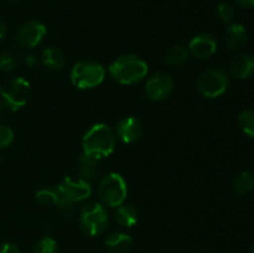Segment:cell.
I'll return each instance as SVG.
<instances>
[{
  "label": "cell",
  "mask_w": 254,
  "mask_h": 253,
  "mask_svg": "<svg viewBox=\"0 0 254 253\" xmlns=\"http://www.w3.org/2000/svg\"><path fill=\"white\" fill-rule=\"evenodd\" d=\"M104 243L112 253H129L134 246L133 238L124 232L111 233Z\"/></svg>",
  "instance_id": "obj_14"
},
{
  "label": "cell",
  "mask_w": 254,
  "mask_h": 253,
  "mask_svg": "<svg viewBox=\"0 0 254 253\" xmlns=\"http://www.w3.org/2000/svg\"><path fill=\"white\" fill-rule=\"evenodd\" d=\"M117 135L123 143H134L143 135V124L135 117H126L117 126Z\"/></svg>",
  "instance_id": "obj_12"
},
{
  "label": "cell",
  "mask_w": 254,
  "mask_h": 253,
  "mask_svg": "<svg viewBox=\"0 0 254 253\" xmlns=\"http://www.w3.org/2000/svg\"><path fill=\"white\" fill-rule=\"evenodd\" d=\"M30 97V83L22 77L12 78L2 87L1 99L4 107H7L10 111L15 112L22 108L27 103Z\"/></svg>",
  "instance_id": "obj_7"
},
{
  "label": "cell",
  "mask_w": 254,
  "mask_h": 253,
  "mask_svg": "<svg viewBox=\"0 0 254 253\" xmlns=\"http://www.w3.org/2000/svg\"><path fill=\"white\" fill-rule=\"evenodd\" d=\"M47 29L42 22L30 20L22 24L16 32V42L26 49H34L44 40Z\"/></svg>",
  "instance_id": "obj_8"
},
{
  "label": "cell",
  "mask_w": 254,
  "mask_h": 253,
  "mask_svg": "<svg viewBox=\"0 0 254 253\" xmlns=\"http://www.w3.org/2000/svg\"><path fill=\"white\" fill-rule=\"evenodd\" d=\"M217 11L218 16H220L221 20H222L223 22H226V24H231L236 16L235 6H233L232 4H230V2H221V4L218 5Z\"/></svg>",
  "instance_id": "obj_24"
},
{
  "label": "cell",
  "mask_w": 254,
  "mask_h": 253,
  "mask_svg": "<svg viewBox=\"0 0 254 253\" xmlns=\"http://www.w3.org/2000/svg\"><path fill=\"white\" fill-rule=\"evenodd\" d=\"M174 89V81L165 72L154 73L146 81L145 92L151 101H164L171 94Z\"/></svg>",
  "instance_id": "obj_9"
},
{
  "label": "cell",
  "mask_w": 254,
  "mask_h": 253,
  "mask_svg": "<svg viewBox=\"0 0 254 253\" xmlns=\"http://www.w3.org/2000/svg\"><path fill=\"white\" fill-rule=\"evenodd\" d=\"M251 253H254V243L252 245V247H251Z\"/></svg>",
  "instance_id": "obj_31"
},
{
  "label": "cell",
  "mask_w": 254,
  "mask_h": 253,
  "mask_svg": "<svg viewBox=\"0 0 254 253\" xmlns=\"http://www.w3.org/2000/svg\"><path fill=\"white\" fill-rule=\"evenodd\" d=\"M235 1L242 7H247V9L254 7V0H235Z\"/></svg>",
  "instance_id": "obj_27"
},
{
  "label": "cell",
  "mask_w": 254,
  "mask_h": 253,
  "mask_svg": "<svg viewBox=\"0 0 254 253\" xmlns=\"http://www.w3.org/2000/svg\"><path fill=\"white\" fill-rule=\"evenodd\" d=\"M36 61H37V60H36V57L34 56V55H27V56L25 57V63H26L29 67L34 66V64L36 63Z\"/></svg>",
  "instance_id": "obj_29"
},
{
  "label": "cell",
  "mask_w": 254,
  "mask_h": 253,
  "mask_svg": "<svg viewBox=\"0 0 254 253\" xmlns=\"http://www.w3.org/2000/svg\"><path fill=\"white\" fill-rule=\"evenodd\" d=\"M1 92H2V87L0 86V97H1ZM0 101H1V99H0Z\"/></svg>",
  "instance_id": "obj_32"
},
{
  "label": "cell",
  "mask_w": 254,
  "mask_h": 253,
  "mask_svg": "<svg viewBox=\"0 0 254 253\" xmlns=\"http://www.w3.org/2000/svg\"><path fill=\"white\" fill-rule=\"evenodd\" d=\"M189 56H190V54H189V50L185 46L175 45V46H171L166 51L165 62L169 66H180V64L185 63L188 61Z\"/></svg>",
  "instance_id": "obj_19"
},
{
  "label": "cell",
  "mask_w": 254,
  "mask_h": 253,
  "mask_svg": "<svg viewBox=\"0 0 254 253\" xmlns=\"http://www.w3.org/2000/svg\"><path fill=\"white\" fill-rule=\"evenodd\" d=\"M225 42L231 50H240L247 44V31L241 24H231L225 32Z\"/></svg>",
  "instance_id": "obj_15"
},
{
  "label": "cell",
  "mask_w": 254,
  "mask_h": 253,
  "mask_svg": "<svg viewBox=\"0 0 254 253\" xmlns=\"http://www.w3.org/2000/svg\"><path fill=\"white\" fill-rule=\"evenodd\" d=\"M2 108H4V104H2V102L0 101V117H1L2 114Z\"/></svg>",
  "instance_id": "obj_30"
},
{
  "label": "cell",
  "mask_w": 254,
  "mask_h": 253,
  "mask_svg": "<svg viewBox=\"0 0 254 253\" xmlns=\"http://www.w3.org/2000/svg\"><path fill=\"white\" fill-rule=\"evenodd\" d=\"M6 32H7L6 24L0 19V40H2L5 36H6Z\"/></svg>",
  "instance_id": "obj_28"
},
{
  "label": "cell",
  "mask_w": 254,
  "mask_h": 253,
  "mask_svg": "<svg viewBox=\"0 0 254 253\" xmlns=\"http://www.w3.org/2000/svg\"><path fill=\"white\" fill-rule=\"evenodd\" d=\"M189 54L198 60H206L213 56L217 50V42L210 34H198L189 44Z\"/></svg>",
  "instance_id": "obj_11"
},
{
  "label": "cell",
  "mask_w": 254,
  "mask_h": 253,
  "mask_svg": "<svg viewBox=\"0 0 254 253\" xmlns=\"http://www.w3.org/2000/svg\"><path fill=\"white\" fill-rule=\"evenodd\" d=\"M59 190L61 191L62 195L67 198L71 203L79 202L82 200H86L89 197L92 193V188L89 185L88 181L83 180V179H78V180H73V179L66 178L57 185Z\"/></svg>",
  "instance_id": "obj_10"
},
{
  "label": "cell",
  "mask_w": 254,
  "mask_h": 253,
  "mask_svg": "<svg viewBox=\"0 0 254 253\" xmlns=\"http://www.w3.org/2000/svg\"><path fill=\"white\" fill-rule=\"evenodd\" d=\"M238 124L241 129L251 138H254V111L246 109L238 116Z\"/></svg>",
  "instance_id": "obj_21"
},
{
  "label": "cell",
  "mask_w": 254,
  "mask_h": 253,
  "mask_svg": "<svg viewBox=\"0 0 254 253\" xmlns=\"http://www.w3.org/2000/svg\"><path fill=\"white\" fill-rule=\"evenodd\" d=\"M128 186L123 176L118 173H109L102 178L98 185V196L101 201L111 207H118L126 201Z\"/></svg>",
  "instance_id": "obj_4"
},
{
  "label": "cell",
  "mask_w": 254,
  "mask_h": 253,
  "mask_svg": "<svg viewBox=\"0 0 254 253\" xmlns=\"http://www.w3.org/2000/svg\"><path fill=\"white\" fill-rule=\"evenodd\" d=\"M230 72L238 79H247L254 74V57L251 55H240L230 63Z\"/></svg>",
  "instance_id": "obj_13"
},
{
  "label": "cell",
  "mask_w": 254,
  "mask_h": 253,
  "mask_svg": "<svg viewBox=\"0 0 254 253\" xmlns=\"http://www.w3.org/2000/svg\"><path fill=\"white\" fill-rule=\"evenodd\" d=\"M98 164L99 160L86 154H82L78 159L79 179H83L86 181L96 179V176L98 175Z\"/></svg>",
  "instance_id": "obj_16"
},
{
  "label": "cell",
  "mask_w": 254,
  "mask_h": 253,
  "mask_svg": "<svg viewBox=\"0 0 254 253\" xmlns=\"http://www.w3.org/2000/svg\"><path fill=\"white\" fill-rule=\"evenodd\" d=\"M41 62L50 69H60L64 66V56L61 50L47 47L41 52Z\"/></svg>",
  "instance_id": "obj_18"
},
{
  "label": "cell",
  "mask_w": 254,
  "mask_h": 253,
  "mask_svg": "<svg viewBox=\"0 0 254 253\" xmlns=\"http://www.w3.org/2000/svg\"><path fill=\"white\" fill-rule=\"evenodd\" d=\"M0 253H20L19 247L14 243H0Z\"/></svg>",
  "instance_id": "obj_26"
},
{
  "label": "cell",
  "mask_w": 254,
  "mask_h": 253,
  "mask_svg": "<svg viewBox=\"0 0 254 253\" xmlns=\"http://www.w3.org/2000/svg\"><path fill=\"white\" fill-rule=\"evenodd\" d=\"M106 69L99 62L92 60L79 61L72 67L69 78L78 89H89L99 86L104 81Z\"/></svg>",
  "instance_id": "obj_3"
},
{
  "label": "cell",
  "mask_w": 254,
  "mask_h": 253,
  "mask_svg": "<svg viewBox=\"0 0 254 253\" xmlns=\"http://www.w3.org/2000/svg\"><path fill=\"white\" fill-rule=\"evenodd\" d=\"M196 86L202 96L207 98H217L227 91L230 86V77L222 69H207L198 77Z\"/></svg>",
  "instance_id": "obj_6"
},
{
  "label": "cell",
  "mask_w": 254,
  "mask_h": 253,
  "mask_svg": "<svg viewBox=\"0 0 254 253\" xmlns=\"http://www.w3.org/2000/svg\"><path fill=\"white\" fill-rule=\"evenodd\" d=\"M19 62V56L15 51H4L0 55V71L10 72L16 67Z\"/></svg>",
  "instance_id": "obj_23"
},
{
  "label": "cell",
  "mask_w": 254,
  "mask_h": 253,
  "mask_svg": "<svg viewBox=\"0 0 254 253\" xmlns=\"http://www.w3.org/2000/svg\"><path fill=\"white\" fill-rule=\"evenodd\" d=\"M109 223V216L102 203L92 202L83 206L79 213V226L89 237H97L104 233Z\"/></svg>",
  "instance_id": "obj_5"
},
{
  "label": "cell",
  "mask_w": 254,
  "mask_h": 253,
  "mask_svg": "<svg viewBox=\"0 0 254 253\" xmlns=\"http://www.w3.org/2000/svg\"><path fill=\"white\" fill-rule=\"evenodd\" d=\"M116 221L122 227H133L138 222V211H136V208L134 206L122 203L121 206L117 207Z\"/></svg>",
  "instance_id": "obj_17"
},
{
  "label": "cell",
  "mask_w": 254,
  "mask_h": 253,
  "mask_svg": "<svg viewBox=\"0 0 254 253\" xmlns=\"http://www.w3.org/2000/svg\"><path fill=\"white\" fill-rule=\"evenodd\" d=\"M59 252V246L57 242L52 237L45 236L41 240L35 243L32 248V253H57Z\"/></svg>",
  "instance_id": "obj_22"
},
{
  "label": "cell",
  "mask_w": 254,
  "mask_h": 253,
  "mask_svg": "<svg viewBox=\"0 0 254 253\" xmlns=\"http://www.w3.org/2000/svg\"><path fill=\"white\" fill-rule=\"evenodd\" d=\"M14 140V131L7 126L0 124V150L7 148Z\"/></svg>",
  "instance_id": "obj_25"
},
{
  "label": "cell",
  "mask_w": 254,
  "mask_h": 253,
  "mask_svg": "<svg viewBox=\"0 0 254 253\" xmlns=\"http://www.w3.org/2000/svg\"><path fill=\"white\" fill-rule=\"evenodd\" d=\"M233 188L238 195H246L251 192L254 188V178L247 171L238 174L233 181Z\"/></svg>",
  "instance_id": "obj_20"
},
{
  "label": "cell",
  "mask_w": 254,
  "mask_h": 253,
  "mask_svg": "<svg viewBox=\"0 0 254 253\" xmlns=\"http://www.w3.org/2000/svg\"><path fill=\"white\" fill-rule=\"evenodd\" d=\"M148 63L135 55H123L108 67L112 78L126 86L140 82L148 74Z\"/></svg>",
  "instance_id": "obj_2"
},
{
  "label": "cell",
  "mask_w": 254,
  "mask_h": 253,
  "mask_svg": "<svg viewBox=\"0 0 254 253\" xmlns=\"http://www.w3.org/2000/svg\"><path fill=\"white\" fill-rule=\"evenodd\" d=\"M83 154L101 160L108 158L116 149V134L104 123L93 124L82 139Z\"/></svg>",
  "instance_id": "obj_1"
}]
</instances>
